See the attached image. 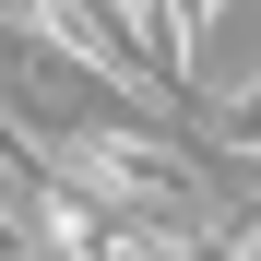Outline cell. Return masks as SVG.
Masks as SVG:
<instances>
[{"instance_id": "cell-1", "label": "cell", "mask_w": 261, "mask_h": 261, "mask_svg": "<svg viewBox=\"0 0 261 261\" xmlns=\"http://www.w3.org/2000/svg\"><path fill=\"white\" fill-rule=\"evenodd\" d=\"M12 24L60 36L71 60H95V71H119V83H143V95H166V107H190L178 83H166V48H154V36L119 12V0H12Z\"/></svg>"}, {"instance_id": "cell-2", "label": "cell", "mask_w": 261, "mask_h": 261, "mask_svg": "<svg viewBox=\"0 0 261 261\" xmlns=\"http://www.w3.org/2000/svg\"><path fill=\"white\" fill-rule=\"evenodd\" d=\"M214 143L261 166V83H238V95H214Z\"/></svg>"}]
</instances>
